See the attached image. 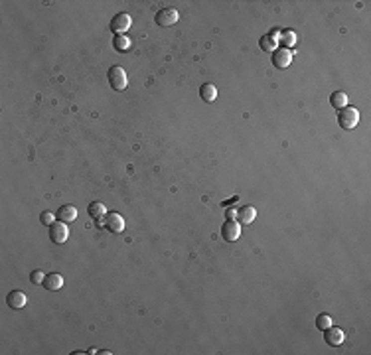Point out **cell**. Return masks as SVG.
<instances>
[{
	"label": "cell",
	"instance_id": "6da1fadb",
	"mask_svg": "<svg viewBox=\"0 0 371 355\" xmlns=\"http://www.w3.org/2000/svg\"><path fill=\"white\" fill-rule=\"evenodd\" d=\"M358 122H360V111H358V109H354V107H344V109H340V113H338V124H340L344 130L356 128Z\"/></svg>",
	"mask_w": 371,
	"mask_h": 355
},
{
	"label": "cell",
	"instance_id": "7a4b0ae2",
	"mask_svg": "<svg viewBox=\"0 0 371 355\" xmlns=\"http://www.w3.org/2000/svg\"><path fill=\"white\" fill-rule=\"evenodd\" d=\"M107 81L109 85L115 89V91H124L126 85H128V79H126V73L121 65H113L109 71H107Z\"/></svg>",
	"mask_w": 371,
	"mask_h": 355
},
{
	"label": "cell",
	"instance_id": "3957f363",
	"mask_svg": "<svg viewBox=\"0 0 371 355\" xmlns=\"http://www.w3.org/2000/svg\"><path fill=\"white\" fill-rule=\"evenodd\" d=\"M130 24H132V18L126 14V12H119V14H115L113 16V20H111V32L113 34H117V36H123L128 28H130Z\"/></svg>",
	"mask_w": 371,
	"mask_h": 355
},
{
	"label": "cell",
	"instance_id": "277c9868",
	"mask_svg": "<svg viewBox=\"0 0 371 355\" xmlns=\"http://www.w3.org/2000/svg\"><path fill=\"white\" fill-rule=\"evenodd\" d=\"M221 237L223 241L227 243H233L241 237V223L237 219H227L223 225H221Z\"/></svg>",
	"mask_w": 371,
	"mask_h": 355
},
{
	"label": "cell",
	"instance_id": "5b68a950",
	"mask_svg": "<svg viewBox=\"0 0 371 355\" xmlns=\"http://www.w3.org/2000/svg\"><path fill=\"white\" fill-rule=\"evenodd\" d=\"M178 18H180V14L176 8H160L154 16V22L162 28H168V26H174L178 22Z\"/></svg>",
	"mask_w": 371,
	"mask_h": 355
},
{
	"label": "cell",
	"instance_id": "8992f818",
	"mask_svg": "<svg viewBox=\"0 0 371 355\" xmlns=\"http://www.w3.org/2000/svg\"><path fill=\"white\" fill-rule=\"evenodd\" d=\"M67 237H69L67 225H65L63 221H57V223L53 221L52 225H50V241L55 243V245H61V243L67 241Z\"/></svg>",
	"mask_w": 371,
	"mask_h": 355
},
{
	"label": "cell",
	"instance_id": "52a82bcc",
	"mask_svg": "<svg viewBox=\"0 0 371 355\" xmlns=\"http://www.w3.org/2000/svg\"><path fill=\"white\" fill-rule=\"evenodd\" d=\"M270 61H272V65L276 69H286L290 65V61H292V51L286 50V48H276V50L272 51Z\"/></svg>",
	"mask_w": 371,
	"mask_h": 355
},
{
	"label": "cell",
	"instance_id": "ba28073f",
	"mask_svg": "<svg viewBox=\"0 0 371 355\" xmlns=\"http://www.w3.org/2000/svg\"><path fill=\"white\" fill-rule=\"evenodd\" d=\"M105 229H109L111 233H123L124 231V219H123V215H119L115 211H109L105 215Z\"/></svg>",
	"mask_w": 371,
	"mask_h": 355
},
{
	"label": "cell",
	"instance_id": "9c48e42d",
	"mask_svg": "<svg viewBox=\"0 0 371 355\" xmlns=\"http://www.w3.org/2000/svg\"><path fill=\"white\" fill-rule=\"evenodd\" d=\"M324 340H326L328 346H334V348H336V346H342V344H344L346 334H344V330L330 326L328 330H324Z\"/></svg>",
	"mask_w": 371,
	"mask_h": 355
},
{
	"label": "cell",
	"instance_id": "30bf717a",
	"mask_svg": "<svg viewBox=\"0 0 371 355\" xmlns=\"http://www.w3.org/2000/svg\"><path fill=\"white\" fill-rule=\"evenodd\" d=\"M6 304L14 310H20L28 304V296L22 292V290H12L8 296H6Z\"/></svg>",
	"mask_w": 371,
	"mask_h": 355
},
{
	"label": "cell",
	"instance_id": "8fae6325",
	"mask_svg": "<svg viewBox=\"0 0 371 355\" xmlns=\"http://www.w3.org/2000/svg\"><path fill=\"white\" fill-rule=\"evenodd\" d=\"M57 219L63 221V223H73L77 219V207L75 205H69V203L61 205L59 211H57Z\"/></svg>",
	"mask_w": 371,
	"mask_h": 355
},
{
	"label": "cell",
	"instance_id": "7c38bea8",
	"mask_svg": "<svg viewBox=\"0 0 371 355\" xmlns=\"http://www.w3.org/2000/svg\"><path fill=\"white\" fill-rule=\"evenodd\" d=\"M255 217H257V211H255L253 205H245V207H239V209H237V221H239L241 225L253 223Z\"/></svg>",
	"mask_w": 371,
	"mask_h": 355
},
{
	"label": "cell",
	"instance_id": "4fadbf2b",
	"mask_svg": "<svg viewBox=\"0 0 371 355\" xmlns=\"http://www.w3.org/2000/svg\"><path fill=\"white\" fill-rule=\"evenodd\" d=\"M61 286H63V278H61V274H55V272L46 274V278H44V288H46V290L55 292V290H59Z\"/></svg>",
	"mask_w": 371,
	"mask_h": 355
},
{
	"label": "cell",
	"instance_id": "5bb4252c",
	"mask_svg": "<svg viewBox=\"0 0 371 355\" xmlns=\"http://www.w3.org/2000/svg\"><path fill=\"white\" fill-rule=\"evenodd\" d=\"M200 97L204 99L206 103H213L217 99V87L213 83H206L200 87Z\"/></svg>",
	"mask_w": 371,
	"mask_h": 355
},
{
	"label": "cell",
	"instance_id": "9a60e30c",
	"mask_svg": "<svg viewBox=\"0 0 371 355\" xmlns=\"http://www.w3.org/2000/svg\"><path fill=\"white\" fill-rule=\"evenodd\" d=\"M330 105L334 107V109H344V107H348V95L344 93V91H334L332 95H330Z\"/></svg>",
	"mask_w": 371,
	"mask_h": 355
},
{
	"label": "cell",
	"instance_id": "2e32d148",
	"mask_svg": "<svg viewBox=\"0 0 371 355\" xmlns=\"http://www.w3.org/2000/svg\"><path fill=\"white\" fill-rule=\"evenodd\" d=\"M87 211H89V215L93 219H99V217H105L107 215V207L101 202H91L89 207H87Z\"/></svg>",
	"mask_w": 371,
	"mask_h": 355
},
{
	"label": "cell",
	"instance_id": "e0dca14e",
	"mask_svg": "<svg viewBox=\"0 0 371 355\" xmlns=\"http://www.w3.org/2000/svg\"><path fill=\"white\" fill-rule=\"evenodd\" d=\"M113 48L123 53V51H126L130 48V40H128L126 36H115V38H113Z\"/></svg>",
	"mask_w": 371,
	"mask_h": 355
},
{
	"label": "cell",
	"instance_id": "ac0fdd59",
	"mask_svg": "<svg viewBox=\"0 0 371 355\" xmlns=\"http://www.w3.org/2000/svg\"><path fill=\"white\" fill-rule=\"evenodd\" d=\"M280 42H282V48L290 50V46L296 44V34L292 30H286V32H280Z\"/></svg>",
	"mask_w": 371,
	"mask_h": 355
},
{
	"label": "cell",
	"instance_id": "d6986e66",
	"mask_svg": "<svg viewBox=\"0 0 371 355\" xmlns=\"http://www.w3.org/2000/svg\"><path fill=\"white\" fill-rule=\"evenodd\" d=\"M276 38H272L270 34L268 36H263L261 40H259V46H261V50H265V51H274L276 50Z\"/></svg>",
	"mask_w": 371,
	"mask_h": 355
},
{
	"label": "cell",
	"instance_id": "ffe728a7",
	"mask_svg": "<svg viewBox=\"0 0 371 355\" xmlns=\"http://www.w3.org/2000/svg\"><path fill=\"white\" fill-rule=\"evenodd\" d=\"M332 326V318H330V314H320L318 318H316V328L318 330H328Z\"/></svg>",
	"mask_w": 371,
	"mask_h": 355
},
{
	"label": "cell",
	"instance_id": "44dd1931",
	"mask_svg": "<svg viewBox=\"0 0 371 355\" xmlns=\"http://www.w3.org/2000/svg\"><path fill=\"white\" fill-rule=\"evenodd\" d=\"M44 278H46L44 270H34V272L30 274V280H32V284H44Z\"/></svg>",
	"mask_w": 371,
	"mask_h": 355
},
{
	"label": "cell",
	"instance_id": "7402d4cb",
	"mask_svg": "<svg viewBox=\"0 0 371 355\" xmlns=\"http://www.w3.org/2000/svg\"><path fill=\"white\" fill-rule=\"evenodd\" d=\"M53 219H55V215H53V213H50V211H44V213L40 215V221H42L44 225H48V227L53 223Z\"/></svg>",
	"mask_w": 371,
	"mask_h": 355
},
{
	"label": "cell",
	"instance_id": "603a6c76",
	"mask_svg": "<svg viewBox=\"0 0 371 355\" xmlns=\"http://www.w3.org/2000/svg\"><path fill=\"white\" fill-rule=\"evenodd\" d=\"M225 217L227 219H237V209L235 207H227L225 209Z\"/></svg>",
	"mask_w": 371,
	"mask_h": 355
}]
</instances>
